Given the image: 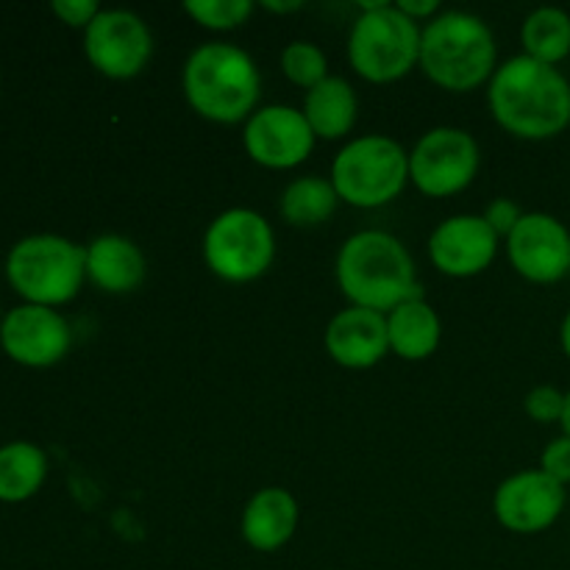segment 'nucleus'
I'll list each match as a JSON object with an SVG mask.
<instances>
[{"mask_svg": "<svg viewBox=\"0 0 570 570\" xmlns=\"http://www.w3.org/2000/svg\"><path fill=\"white\" fill-rule=\"evenodd\" d=\"M493 120L507 134L529 142L560 137L570 126V81L560 67L529 56H512L488 83Z\"/></svg>", "mask_w": 570, "mask_h": 570, "instance_id": "f257e3e1", "label": "nucleus"}, {"mask_svg": "<svg viewBox=\"0 0 570 570\" xmlns=\"http://www.w3.org/2000/svg\"><path fill=\"white\" fill-rule=\"evenodd\" d=\"M334 273L348 306H362L382 315L423 295L415 259L406 245L376 228L356 232L345 239Z\"/></svg>", "mask_w": 570, "mask_h": 570, "instance_id": "f03ea898", "label": "nucleus"}, {"mask_svg": "<svg viewBox=\"0 0 570 570\" xmlns=\"http://www.w3.org/2000/svg\"><path fill=\"white\" fill-rule=\"evenodd\" d=\"M181 87L195 115L220 126H237L259 106L262 76L243 48L232 42H206L184 61Z\"/></svg>", "mask_w": 570, "mask_h": 570, "instance_id": "7ed1b4c3", "label": "nucleus"}, {"mask_svg": "<svg viewBox=\"0 0 570 570\" xmlns=\"http://www.w3.org/2000/svg\"><path fill=\"white\" fill-rule=\"evenodd\" d=\"M421 70L445 92H473L499 70L495 37L471 11H440L421 28Z\"/></svg>", "mask_w": 570, "mask_h": 570, "instance_id": "20e7f679", "label": "nucleus"}, {"mask_svg": "<svg viewBox=\"0 0 570 570\" xmlns=\"http://www.w3.org/2000/svg\"><path fill=\"white\" fill-rule=\"evenodd\" d=\"M6 282L22 304L59 309L87 282V248L61 234H28L6 254Z\"/></svg>", "mask_w": 570, "mask_h": 570, "instance_id": "39448f33", "label": "nucleus"}, {"mask_svg": "<svg viewBox=\"0 0 570 570\" xmlns=\"http://www.w3.org/2000/svg\"><path fill=\"white\" fill-rule=\"evenodd\" d=\"M421 61V26L395 3H362L348 33V65L371 83H393Z\"/></svg>", "mask_w": 570, "mask_h": 570, "instance_id": "423d86ee", "label": "nucleus"}, {"mask_svg": "<svg viewBox=\"0 0 570 570\" xmlns=\"http://www.w3.org/2000/svg\"><path fill=\"white\" fill-rule=\"evenodd\" d=\"M328 178L343 204L379 209L399 198L410 184V154L384 134L356 137L334 156Z\"/></svg>", "mask_w": 570, "mask_h": 570, "instance_id": "0eeeda50", "label": "nucleus"}, {"mask_svg": "<svg viewBox=\"0 0 570 570\" xmlns=\"http://www.w3.org/2000/svg\"><path fill=\"white\" fill-rule=\"evenodd\" d=\"M276 259V234L254 209H226L204 234V262L228 284H248L265 276Z\"/></svg>", "mask_w": 570, "mask_h": 570, "instance_id": "6e6552de", "label": "nucleus"}, {"mask_svg": "<svg viewBox=\"0 0 570 570\" xmlns=\"http://www.w3.org/2000/svg\"><path fill=\"white\" fill-rule=\"evenodd\" d=\"M482 154L465 128L440 126L423 134L410 150V184L426 198H451L476 178Z\"/></svg>", "mask_w": 570, "mask_h": 570, "instance_id": "1a4fd4ad", "label": "nucleus"}, {"mask_svg": "<svg viewBox=\"0 0 570 570\" xmlns=\"http://www.w3.org/2000/svg\"><path fill=\"white\" fill-rule=\"evenodd\" d=\"M87 61L111 81L137 78L154 56L148 22L128 9H100L83 31Z\"/></svg>", "mask_w": 570, "mask_h": 570, "instance_id": "9d476101", "label": "nucleus"}, {"mask_svg": "<svg viewBox=\"0 0 570 570\" xmlns=\"http://www.w3.org/2000/svg\"><path fill=\"white\" fill-rule=\"evenodd\" d=\"M315 142L317 137L312 134L304 111L284 104L259 106L243 128L245 154L267 170H293L304 165L315 150Z\"/></svg>", "mask_w": 570, "mask_h": 570, "instance_id": "9b49d317", "label": "nucleus"}, {"mask_svg": "<svg viewBox=\"0 0 570 570\" xmlns=\"http://www.w3.org/2000/svg\"><path fill=\"white\" fill-rule=\"evenodd\" d=\"M72 332L50 306L20 304L0 321V348L22 367H53L70 354Z\"/></svg>", "mask_w": 570, "mask_h": 570, "instance_id": "f8f14e48", "label": "nucleus"}, {"mask_svg": "<svg viewBox=\"0 0 570 570\" xmlns=\"http://www.w3.org/2000/svg\"><path fill=\"white\" fill-rule=\"evenodd\" d=\"M507 256L518 276L532 284H554L570 273V232L546 212H523L507 237Z\"/></svg>", "mask_w": 570, "mask_h": 570, "instance_id": "ddd939ff", "label": "nucleus"}, {"mask_svg": "<svg viewBox=\"0 0 570 570\" xmlns=\"http://www.w3.org/2000/svg\"><path fill=\"white\" fill-rule=\"evenodd\" d=\"M566 510V488L538 471L512 473L493 495V512L507 532L540 534L554 527Z\"/></svg>", "mask_w": 570, "mask_h": 570, "instance_id": "4468645a", "label": "nucleus"}, {"mask_svg": "<svg viewBox=\"0 0 570 570\" xmlns=\"http://www.w3.org/2000/svg\"><path fill=\"white\" fill-rule=\"evenodd\" d=\"M499 239L482 215L445 217L429 237V259L443 276L473 278L493 265Z\"/></svg>", "mask_w": 570, "mask_h": 570, "instance_id": "2eb2a0df", "label": "nucleus"}, {"mask_svg": "<svg viewBox=\"0 0 570 570\" xmlns=\"http://www.w3.org/2000/svg\"><path fill=\"white\" fill-rule=\"evenodd\" d=\"M323 345L340 367L367 371L390 354L387 315L362 306H345L328 321Z\"/></svg>", "mask_w": 570, "mask_h": 570, "instance_id": "dca6fc26", "label": "nucleus"}, {"mask_svg": "<svg viewBox=\"0 0 570 570\" xmlns=\"http://www.w3.org/2000/svg\"><path fill=\"white\" fill-rule=\"evenodd\" d=\"M87 248V282L100 293L128 295L142 287L148 262L139 245L122 234H100Z\"/></svg>", "mask_w": 570, "mask_h": 570, "instance_id": "f3484780", "label": "nucleus"}, {"mask_svg": "<svg viewBox=\"0 0 570 570\" xmlns=\"http://www.w3.org/2000/svg\"><path fill=\"white\" fill-rule=\"evenodd\" d=\"M298 529V501L284 488H262L245 504L239 534L262 554L284 549Z\"/></svg>", "mask_w": 570, "mask_h": 570, "instance_id": "a211bd4d", "label": "nucleus"}, {"mask_svg": "<svg viewBox=\"0 0 570 570\" xmlns=\"http://www.w3.org/2000/svg\"><path fill=\"white\" fill-rule=\"evenodd\" d=\"M390 351L406 362H423L440 348L443 323L426 298H412L387 312Z\"/></svg>", "mask_w": 570, "mask_h": 570, "instance_id": "6ab92c4d", "label": "nucleus"}, {"mask_svg": "<svg viewBox=\"0 0 570 570\" xmlns=\"http://www.w3.org/2000/svg\"><path fill=\"white\" fill-rule=\"evenodd\" d=\"M301 111L317 139H343L356 126L360 100L351 81H345L343 76H328L306 92Z\"/></svg>", "mask_w": 570, "mask_h": 570, "instance_id": "aec40b11", "label": "nucleus"}, {"mask_svg": "<svg viewBox=\"0 0 570 570\" xmlns=\"http://www.w3.org/2000/svg\"><path fill=\"white\" fill-rule=\"evenodd\" d=\"M48 479V454L31 440L0 445V501L22 504L42 490Z\"/></svg>", "mask_w": 570, "mask_h": 570, "instance_id": "412c9836", "label": "nucleus"}, {"mask_svg": "<svg viewBox=\"0 0 570 570\" xmlns=\"http://www.w3.org/2000/svg\"><path fill=\"white\" fill-rule=\"evenodd\" d=\"M337 193L332 187V178L323 176H301L287 184L282 193V212L284 220L295 228H315L326 223L337 212Z\"/></svg>", "mask_w": 570, "mask_h": 570, "instance_id": "4be33fe9", "label": "nucleus"}, {"mask_svg": "<svg viewBox=\"0 0 570 570\" xmlns=\"http://www.w3.org/2000/svg\"><path fill=\"white\" fill-rule=\"evenodd\" d=\"M523 56L557 67L570 56V14L557 6L534 9L521 26Z\"/></svg>", "mask_w": 570, "mask_h": 570, "instance_id": "5701e85b", "label": "nucleus"}, {"mask_svg": "<svg viewBox=\"0 0 570 570\" xmlns=\"http://www.w3.org/2000/svg\"><path fill=\"white\" fill-rule=\"evenodd\" d=\"M282 72L287 76L289 83L309 92V89H315L317 83L328 78L326 53L315 42L295 39L282 50Z\"/></svg>", "mask_w": 570, "mask_h": 570, "instance_id": "b1692460", "label": "nucleus"}, {"mask_svg": "<svg viewBox=\"0 0 570 570\" xmlns=\"http://www.w3.org/2000/svg\"><path fill=\"white\" fill-rule=\"evenodd\" d=\"M184 11L209 31H234L250 20L256 6L250 0H187Z\"/></svg>", "mask_w": 570, "mask_h": 570, "instance_id": "393cba45", "label": "nucleus"}, {"mask_svg": "<svg viewBox=\"0 0 570 570\" xmlns=\"http://www.w3.org/2000/svg\"><path fill=\"white\" fill-rule=\"evenodd\" d=\"M523 410L538 423H560L562 410H566V393L554 384H538L523 399Z\"/></svg>", "mask_w": 570, "mask_h": 570, "instance_id": "a878e982", "label": "nucleus"}, {"mask_svg": "<svg viewBox=\"0 0 570 570\" xmlns=\"http://www.w3.org/2000/svg\"><path fill=\"white\" fill-rule=\"evenodd\" d=\"M540 471L549 473L554 482H560L562 488L570 484V438L560 434V438L551 440L549 445L540 454Z\"/></svg>", "mask_w": 570, "mask_h": 570, "instance_id": "bb28decb", "label": "nucleus"}, {"mask_svg": "<svg viewBox=\"0 0 570 570\" xmlns=\"http://www.w3.org/2000/svg\"><path fill=\"white\" fill-rule=\"evenodd\" d=\"M482 217L488 220V226L499 234V237L507 239L512 232H515L518 223H521L523 212L512 198H495L490 200V206L484 209Z\"/></svg>", "mask_w": 570, "mask_h": 570, "instance_id": "cd10ccee", "label": "nucleus"}, {"mask_svg": "<svg viewBox=\"0 0 570 570\" xmlns=\"http://www.w3.org/2000/svg\"><path fill=\"white\" fill-rule=\"evenodd\" d=\"M50 11L59 17L65 26L70 28H83L87 31L89 22L100 14V6L95 0H53Z\"/></svg>", "mask_w": 570, "mask_h": 570, "instance_id": "c85d7f7f", "label": "nucleus"}, {"mask_svg": "<svg viewBox=\"0 0 570 570\" xmlns=\"http://www.w3.org/2000/svg\"><path fill=\"white\" fill-rule=\"evenodd\" d=\"M395 9H399L401 14L410 17L412 22H417V26H421V22L434 20V17L443 11V6H440L438 0H399V3H395Z\"/></svg>", "mask_w": 570, "mask_h": 570, "instance_id": "c756f323", "label": "nucleus"}, {"mask_svg": "<svg viewBox=\"0 0 570 570\" xmlns=\"http://www.w3.org/2000/svg\"><path fill=\"white\" fill-rule=\"evenodd\" d=\"M262 9L273 11V14H293V11L304 9V3H301V0H289V3H278V0H265V3H262Z\"/></svg>", "mask_w": 570, "mask_h": 570, "instance_id": "7c9ffc66", "label": "nucleus"}, {"mask_svg": "<svg viewBox=\"0 0 570 570\" xmlns=\"http://www.w3.org/2000/svg\"><path fill=\"white\" fill-rule=\"evenodd\" d=\"M560 343H562V351H566V356L570 360V309H568L566 321H562V328H560Z\"/></svg>", "mask_w": 570, "mask_h": 570, "instance_id": "2f4dec72", "label": "nucleus"}, {"mask_svg": "<svg viewBox=\"0 0 570 570\" xmlns=\"http://www.w3.org/2000/svg\"><path fill=\"white\" fill-rule=\"evenodd\" d=\"M560 426H562V434H568L570 438V390L566 393V410H562Z\"/></svg>", "mask_w": 570, "mask_h": 570, "instance_id": "473e14b6", "label": "nucleus"}, {"mask_svg": "<svg viewBox=\"0 0 570 570\" xmlns=\"http://www.w3.org/2000/svg\"><path fill=\"white\" fill-rule=\"evenodd\" d=\"M0 321H3V315H0Z\"/></svg>", "mask_w": 570, "mask_h": 570, "instance_id": "72a5a7b5", "label": "nucleus"}]
</instances>
